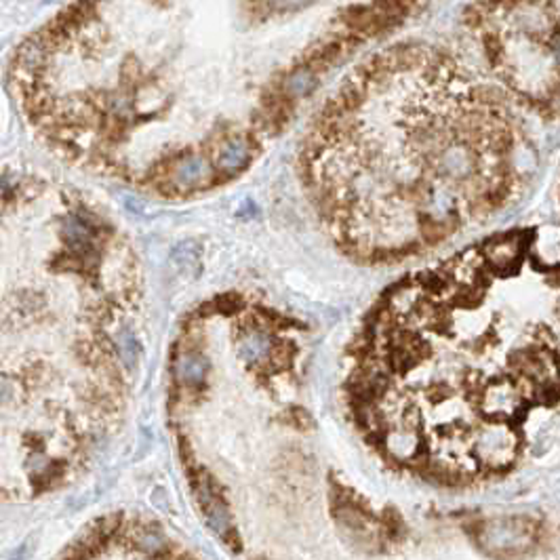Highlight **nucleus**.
<instances>
[{
    "instance_id": "nucleus-1",
    "label": "nucleus",
    "mask_w": 560,
    "mask_h": 560,
    "mask_svg": "<svg viewBox=\"0 0 560 560\" xmlns=\"http://www.w3.org/2000/svg\"><path fill=\"white\" fill-rule=\"evenodd\" d=\"M196 493H198V502L202 506V510L207 514V522L211 524V529L222 535L226 541L230 539L232 527H230V516H228V508L224 506V502L211 491V480L209 478H200L196 482Z\"/></svg>"
},
{
    "instance_id": "nucleus-2",
    "label": "nucleus",
    "mask_w": 560,
    "mask_h": 560,
    "mask_svg": "<svg viewBox=\"0 0 560 560\" xmlns=\"http://www.w3.org/2000/svg\"><path fill=\"white\" fill-rule=\"evenodd\" d=\"M63 238L72 251L85 255L93 244V228L83 215H70L63 226Z\"/></svg>"
},
{
    "instance_id": "nucleus-3",
    "label": "nucleus",
    "mask_w": 560,
    "mask_h": 560,
    "mask_svg": "<svg viewBox=\"0 0 560 560\" xmlns=\"http://www.w3.org/2000/svg\"><path fill=\"white\" fill-rule=\"evenodd\" d=\"M207 371H209V363L204 356L196 354V352H186L177 358L175 363V373L177 377L187 383V385H198L204 381L207 377Z\"/></svg>"
},
{
    "instance_id": "nucleus-4",
    "label": "nucleus",
    "mask_w": 560,
    "mask_h": 560,
    "mask_svg": "<svg viewBox=\"0 0 560 560\" xmlns=\"http://www.w3.org/2000/svg\"><path fill=\"white\" fill-rule=\"evenodd\" d=\"M272 350V341L266 333H259V331H253L249 335H244V339L240 341V356L247 361V363H259L264 361Z\"/></svg>"
},
{
    "instance_id": "nucleus-5",
    "label": "nucleus",
    "mask_w": 560,
    "mask_h": 560,
    "mask_svg": "<svg viewBox=\"0 0 560 560\" xmlns=\"http://www.w3.org/2000/svg\"><path fill=\"white\" fill-rule=\"evenodd\" d=\"M209 175V165L200 158H186L180 162L177 171H175V182L177 186L190 190V187L198 186L202 180H207Z\"/></svg>"
},
{
    "instance_id": "nucleus-6",
    "label": "nucleus",
    "mask_w": 560,
    "mask_h": 560,
    "mask_svg": "<svg viewBox=\"0 0 560 560\" xmlns=\"http://www.w3.org/2000/svg\"><path fill=\"white\" fill-rule=\"evenodd\" d=\"M247 156H249V154H247V145H244V143H232V145L224 152L219 165H222L224 171H238V169L247 162Z\"/></svg>"
},
{
    "instance_id": "nucleus-7",
    "label": "nucleus",
    "mask_w": 560,
    "mask_h": 560,
    "mask_svg": "<svg viewBox=\"0 0 560 560\" xmlns=\"http://www.w3.org/2000/svg\"><path fill=\"white\" fill-rule=\"evenodd\" d=\"M118 350H120L123 361H125L129 367H133L135 361H138V341H135V337H133L129 331H123V333L118 335Z\"/></svg>"
},
{
    "instance_id": "nucleus-8",
    "label": "nucleus",
    "mask_w": 560,
    "mask_h": 560,
    "mask_svg": "<svg viewBox=\"0 0 560 560\" xmlns=\"http://www.w3.org/2000/svg\"><path fill=\"white\" fill-rule=\"evenodd\" d=\"M213 306H215L222 314H232V312L242 310L244 301H242V297L236 295V293H224V295H219V297L215 299Z\"/></svg>"
},
{
    "instance_id": "nucleus-9",
    "label": "nucleus",
    "mask_w": 560,
    "mask_h": 560,
    "mask_svg": "<svg viewBox=\"0 0 560 560\" xmlns=\"http://www.w3.org/2000/svg\"><path fill=\"white\" fill-rule=\"evenodd\" d=\"M140 546L147 552V554H154L156 550H160L162 548V537L156 533V531H152V529H145L143 533L140 535Z\"/></svg>"
},
{
    "instance_id": "nucleus-10",
    "label": "nucleus",
    "mask_w": 560,
    "mask_h": 560,
    "mask_svg": "<svg viewBox=\"0 0 560 560\" xmlns=\"http://www.w3.org/2000/svg\"><path fill=\"white\" fill-rule=\"evenodd\" d=\"M11 394H13L11 385H9V383H4V381H0V407H2V405H6V403L11 400Z\"/></svg>"
}]
</instances>
